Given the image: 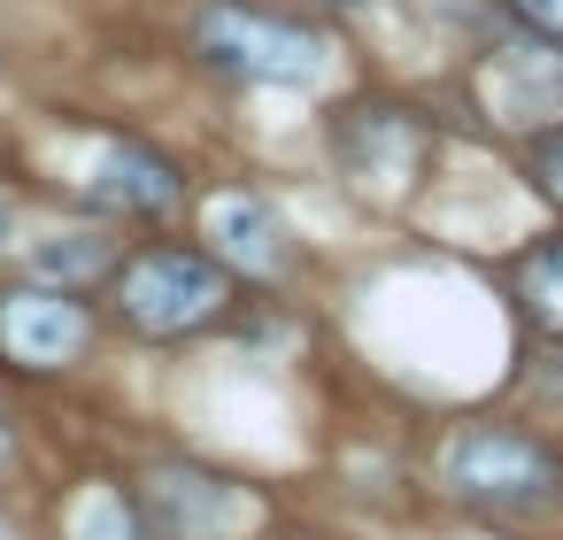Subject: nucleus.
Masks as SVG:
<instances>
[{
    "instance_id": "6e6552de",
    "label": "nucleus",
    "mask_w": 563,
    "mask_h": 540,
    "mask_svg": "<svg viewBox=\"0 0 563 540\" xmlns=\"http://www.w3.org/2000/svg\"><path fill=\"white\" fill-rule=\"evenodd\" d=\"M209 240H217V263H232V271H247V278H271V271H286V255H294L286 217H278L263 194H217V201H209Z\"/></svg>"
},
{
    "instance_id": "7ed1b4c3",
    "label": "nucleus",
    "mask_w": 563,
    "mask_h": 540,
    "mask_svg": "<svg viewBox=\"0 0 563 540\" xmlns=\"http://www.w3.org/2000/svg\"><path fill=\"white\" fill-rule=\"evenodd\" d=\"M117 309L132 332L147 340H170V332H194L224 309V263L209 247H147L117 271Z\"/></svg>"
},
{
    "instance_id": "f3484780",
    "label": "nucleus",
    "mask_w": 563,
    "mask_h": 540,
    "mask_svg": "<svg viewBox=\"0 0 563 540\" xmlns=\"http://www.w3.org/2000/svg\"><path fill=\"white\" fill-rule=\"evenodd\" d=\"M0 455H9V432H0Z\"/></svg>"
},
{
    "instance_id": "9d476101",
    "label": "nucleus",
    "mask_w": 563,
    "mask_h": 540,
    "mask_svg": "<svg viewBox=\"0 0 563 540\" xmlns=\"http://www.w3.org/2000/svg\"><path fill=\"white\" fill-rule=\"evenodd\" d=\"M517 294H525V309H532L548 332H563V240H540V247L525 255Z\"/></svg>"
},
{
    "instance_id": "20e7f679",
    "label": "nucleus",
    "mask_w": 563,
    "mask_h": 540,
    "mask_svg": "<svg viewBox=\"0 0 563 540\" xmlns=\"http://www.w3.org/2000/svg\"><path fill=\"white\" fill-rule=\"evenodd\" d=\"M93 340V317L70 286H0V355L24 371H55Z\"/></svg>"
},
{
    "instance_id": "f8f14e48",
    "label": "nucleus",
    "mask_w": 563,
    "mask_h": 540,
    "mask_svg": "<svg viewBox=\"0 0 563 540\" xmlns=\"http://www.w3.org/2000/svg\"><path fill=\"white\" fill-rule=\"evenodd\" d=\"M101 263H109V240H93V232H55V240L32 247V271L40 278H63V286L70 278H93Z\"/></svg>"
},
{
    "instance_id": "1a4fd4ad",
    "label": "nucleus",
    "mask_w": 563,
    "mask_h": 540,
    "mask_svg": "<svg viewBox=\"0 0 563 540\" xmlns=\"http://www.w3.org/2000/svg\"><path fill=\"white\" fill-rule=\"evenodd\" d=\"M86 194L101 201V209H117V217H163V209H178V170L155 155V147H132V140H109L101 155H93V178H86Z\"/></svg>"
},
{
    "instance_id": "2eb2a0df",
    "label": "nucleus",
    "mask_w": 563,
    "mask_h": 540,
    "mask_svg": "<svg viewBox=\"0 0 563 540\" xmlns=\"http://www.w3.org/2000/svg\"><path fill=\"white\" fill-rule=\"evenodd\" d=\"M417 9H432V16H448V24H471L486 0H417Z\"/></svg>"
},
{
    "instance_id": "423d86ee",
    "label": "nucleus",
    "mask_w": 563,
    "mask_h": 540,
    "mask_svg": "<svg viewBox=\"0 0 563 540\" xmlns=\"http://www.w3.org/2000/svg\"><path fill=\"white\" fill-rule=\"evenodd\" d=\"M486 109L494 117H509V124H555L563 117V55H555V40H517V47H494L486 55Z\"/></svg>"
},
{
    "instance_id": "f257e3e1",
    "label": "nucleus",
    "mask_w": 563,
    "mask_h": 540,
    "mask_svg": "<svg viewBox=\"0 0 563 540\" xmlns=\"http://www.w3.org/2000/svg\"><path fill=\"white\" fill-rule=\"evenodd\" d=\"M440 478H448L463 502L494 509V517H532V509H548V502L563 494V463H555L532 432H509V425H471V432H455L448 455H440Z\"/></svg>"
},
{
    "instance_id": "9b49d317",
    "label": "nucleus",
    "mask_w": 563,
    "mask_h": 540,
    "mask_svg": "<svg viewBox=\"0 0 563 540\" xmlns=\"http://www.w3.org/2000/svg\"><path fill=\"white\" fill-rule=\"evenodd\" d=\"M70 540H147V525H140V509L117 486H101V494H86L70 509Z\"/></svg>"
},
{
    "instance_id": "ddd939ff",
    "label": "nucleus",
    "mask_w": 563,
    "mask_h": 540,
    "mask_svg": "<svg viewBox=\"0 0 563 540\" xmlns=\"http://www.w3.org/2000/svg\"><path fill=\"white\" fill-rule=\"evenodd\" d=\"M532 178L563 201V124H540V132H532Z\"/></svg>"
},
{
    "instance_id": "dca6fc26",
    "label": "nucleus",
    "mask_w": 563,
    "mask_h": 540,
    "mask_svg": "<svg viewBox=\"0 0 563 540\" xmlns=\"http://www.w3.org/2000/svg\"><path fill=\"white\" fill-rule=\"evenodd\" d=\"M9 240H16V217H9V201H0V255H9Z\"/></svg>"
},
{
    "instance_id": "4468645a",
    "label": "nucleus",
    "mask_w": 563,
    "mask_h": 540,
    "mask_svg": "<svg viewBox=\"0 0 563 540\" xmlns=\"http://www.w3.org/2000/svg\"><path fill=\"white\" fill-rule=\"evenodd\" d=\"M509 16H517L525 32H540V40L563 47V0H509Z\"/></svg>"
},
{
    "instance_id": "0eeeda50",
    "label": "nucleus",
    "mask_w": 563,
    "mask_h": 540,
    "mask_svg": "<svg viewBox=\"0 0 563 540\" xmlns=\"http://www.w3.org/2000/svg\"><path fill=\"white\" fill-rule=\"evenodd\" d=\"M417 155H424V132H417L409 109H355V117L340 124V170H347L355 186L401 194L409 170H417Z\"/></svg>"
},
{
    "instance_id": "39448f33",
    "label": "nucleus",
    "mask_w": 563,
    "mask_h": 540,
    "mask_svg": "<svg viewBox=\"0 0 563 540\" xmlns=\"http://www.w3.org/2000/svg\"><path fill=\"white\" fill-rule=\"evenodd\" d=\"M147 517L170 540H232V532L255 525V494L186 463V471H155L147 478Z\"/></svg>"
},
{
    "instance_id": "f03ea898",
    "label": "nucleus",
    "mask_w": 563,
    "mask_h": 540,
    "mask_svg": "<svg viewBox=\"0 0 563 540\" xmlns=\"http://www.w3.org/2000/svg\"><path fill=\"white\" fill-rule=\"evenodd\" d=\"M201 55L247 86H324L332 78V47L309 32V24H286V16H263L247 0H217L194 24Z\"/></svg>"
},
{
    "instance_id": "a211bd4d",
    "label": "nucleus",
    "mask_w": 563,
    "mask_h": 540,
    "mask_svg": "<svg viewBox=\"0 0 563 540\" xmlns=\"http://www.w3.org/2000/svg\"><path fill=\"white\" fill-rule=\"evenodd\" d=\"M0 540H9V525H0Z\"/></svg>"
}]
</instances>
